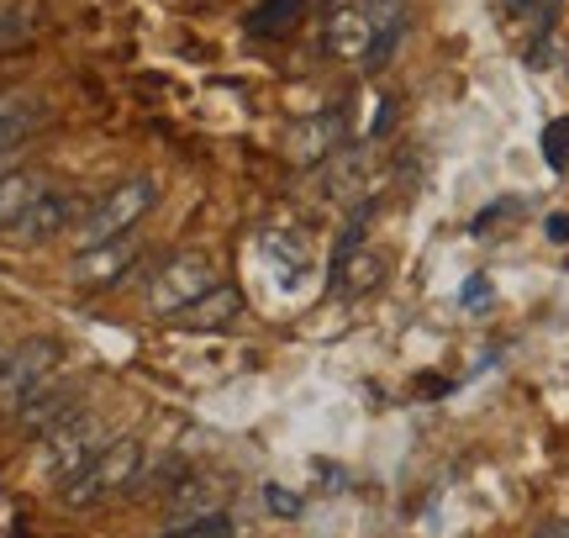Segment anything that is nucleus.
Returning a JSON list of instances; mask_svg holds the SVG:
<instances>
[{"label":"nucleus","mask_w":569,"mask_h":538,"mask_svg":"<svg viewBox=\"0 0 569 538\" xmlns=\"http://www.w3.org/2000/svg\"><path fill=\"white\" fill-rule=\"evenodd\" d=\"M365 11H369V27H375V42L401 38V27H407V0H365Z\"/></svg>","instance_id":"18"},{"label":"nucleus","mask_w":569,"mask_h":538,"mask_svg":"<svg viewBox=\"0 0 569 538\" xmlns=\"http://www.w3.org/2000/svg\"><path fill=\"white\" fill-rule=\"evenodd\" d=\"M217 538H238V534H232V528H227V534H217Z\"/></svg>","instance_id":"25"},{"label":"nucleus","mask_w":569,"mask_h":538,"mask_svg":"<svg viewBox=\"0 0 569 538\" xmlns=\"http://www.w3.org/2000/svg\"><path fill=\"white\" fill-rule=\"evenodd\" d=\"M217 286V269H211V259L196 249L174 253L169 265L153 275V286H148V307L159 311V317H180L190 301H201L206 290Z\"/></svg>","instance_id":"4"},{"label":"nucleus","mask_w":569,"mask_h":538,"mask_svg":"<svg viewBox=\"0 0 569 538\" xmlns=\"http://www.w3.org/2000/svg\"><path fill=\"white\" fill-rule=\"evenodd\" d=\"M327 180H332V186H327V196H332V201H353V196L369 186V159H365V148H348V153L338 148V153L327 159Z\"/></svg>","instance_id":"15"},{"label":"nucleus","mask_w":569,"mask_h":538,"mask_svg":"<svg viewBox=\"0 0 569 538\" xmlns=\"http://www.w3.org/2000/svg\"><path fill=\"white\" fill-rule=\"evenodd\" d=\"M42 190H48V186H42L38 175H27V169H6V175H0V232L17 228L21 211L32 207Z\"/></svg>","instance_id":"14"},{"label":"nucleus","mask_w":569,"mask_h":538,"mask_svg":"<svg viewBox=\"0 0 569 538\" xmlns=\"http://www.w3.org/2000/svg\"><path fill=\"white\" fill-rule=\"evenodd\" d=\"M238 311H243V290L217 280L201 301H190V307L180 311V322H184V328H196V332H222V328H232V322H238Z\"/></svg>","instance_id":"12"},{"label":"nucleus","mask_w":569,"mask_h":538,"mask_svg":"<svg viewBox=\"0 0 569 538\" xmlns=\"http://www.w3.org/2000/svg\"><path fill=\"white\" fill-rule=\"evenodd\" d=\"M322 48L332 59H369L375 48V27H369V11L365 6H332L327 11V27H322Z\"/></svg>","instance_id":"10"},{"label":"nucleus","mask_w":569,"mask_h":538,"mask_svg":"<svg viewBox=\"0 0 569 538\" xmlns=\"http://www.w3.org/2000/svg\"><path fill=\"white\" fill-rule=\"evenodd\" d=\"M543 232H549V243H565V238H569V217H565V211H553L549 222H543Z\"/></svg>","instance_id":"22"},{"label":"nucleus","mask_w":569,"mask_h":538,"mask_svg":"<svg viewBox=\"0 0 569 538\" xmlns=\"http://www.w3.org/2000/svg\"><path fill=\"white\" fill-rule=\"evenodd\" d=\"M306 17V0H264L248 17V38H290Z\"/></svg>","instance_id":"16"},{"label":"nucleus","mask_w":569,"mask_h":538,"mask_svg":"<svg viewBox=\"0 0 569 538\" xmlns=\"http://www.w3.org/2000/svg\"><path fill=\"white\" fill-rule=\"evenodd\" d=\"M153 207H159V186H153L148 175H132V180H122V186H111L101 201L74 222V249L117 243V238H127V232L138 228Z\"/></svg>","instance_id":"1"},{"label":"nucleus","mask_w":569,"mask_h":538,"mask_svg":"<svg viewBox=\"0 0 569 538\" xmlns=\"http://www.w3.org/2000/svg\"><path fill=\"white\" fill-rule=\"evenodd\" d=\"M59 370V343L53 338H27L21 349H11V365L0 375V412L17 417V407L38 391L42 380H53Z\"/></svg>","instance_id":"5"},{"label":"nucleus","mask_w":569,"mask_h":538,"mask_svg":"<svg viewBox=\"0 0 569 538\" xmlns=\"http://www.w3.org/2000/svg\"><path fill=\"white\" fill-rule=\"evenodd\" d=\"M106 444V422L96 412H74V417H63L53 434H42V465H48V476H59V480H69L74 470H84L90 459L101 455Z\"/></svg>","instance_id":"3"},{"label":"nucleus","mask_w":569,"mask_h":538,"mask_svg":"<svg viewBox=\"0 0 569 538\" xmlns=\"http://www.w3.org/2000/svg\"><path fill=\"white\" fill-rule=\"evenodd\" d=\"M138 265V243H127V238H117V243H96V249H74V265H69V280L80 290H106L117 286V280H127V269Z\"/></svg>","instance_id":"8"},{"label":"nucleus","mask_w":569,"mask_h":538,"mask_svg":"<svg viewBox=\"0 0 569 538\" xmlns=\"http://www.w3.org/2000/svg\"><path fill=\"white\" fill-rule=\"evenodd\" d=\"M264 501H269V512H284V518H296V512H301V497H290V491H280V486H269Z\"/></svg>","instance_id":"20"},{"label":"nucleus","mask_w":569,"mask_h":538,"mask_svg":"<svg viewBox=\"0 0 569 538\" xmlns=\"http://www.w3.org/2000/svg\"><path fill=\"white\" fill-rule=\"evenodd\" d=\"M517 6H528V0H517Z\"/></svg>","instance_id":"26"},{"label":"nucleus","mask_w":569,"mask_h":538,"mask_svg":"<svg viewBox=\"0 0 569 538\" xmlns=\"http://www.w3.org/2000/svg\"><path fill=\"white\" fill-rule=\"evenodd\" d=\"M538 538H569V522H543V528H538Z\"/></svg>","instance_id":"23"},{"label":"nucleus","mask_w":569,"mask_h":538,"mask_svg":"<svg viewBox=\"0 0 569 538\" xmlns=\"http://www.w3.org/2000/svg\"><path fill=\"white\" fill-rule=\"evenodd\" d=\"M543 159H549L553 169L569 165V117H559V122L543 132Z\"/></svg>","instance_id":"19"},{"label":"nucleus","mask_w":569,"mask_h":538,"mask_svg":"<svg viewBox=\"0 0 569 538\" xmlns=\"http://www.w3.org/2000/svg\"><path fill=\"white\" fill-rule=\"evenodd\" d=\"M138 476H142V444L138 438H111L84 470H74V476L63 480L59 497H63V507H101V501L132 491Z\"/></svg>","instance_id":"2"},{"label":"nucleus","mask_w":569,"mask_h":538,"mask_svg":"<svg viewBox=\"0 0 569 538\" xmlns=\"http://www.w3.org/2000/svg\"><path fill=\"white\" fill-rule=\"evenodd\" d=\"M227 507V486L211 476H184L169 486V497H163V512L169 522H196V518H211V512H222Z\"/></svg>","instance_id":"11"},{"label":"nucleus","mask_w":569,"mask_h":538,"mask_svg":"<svg viewBox=\"0 0 569 538\" xmlns=\"http://www.w3.org/2000/svg\"><path fill=\"white\" fill-rule=\"evenodd\" d=\"M80 412V386L74 380H42L38 391L17 407V428L21 434H53L63 417Z\"/></svg>","instance_id":"9"},{"label":"nucleus","mask_w":569,"mask_h":538,"mask_svg":"<svg viewBox=\"0 0 569 538\" xmlns=\"http://www.w3.org/2000/svg\"><path fill=\"white\" fill-rule=\"evenodd\" d=\"M284 159L296 169H317L327 165L338 148H343V111H327V117H306V122L284 127Z\"/></svg>","instance_id":"7"},{"label":"nucleus","mask_w":569,"mask_h":538,"mask_svg":"<svg viewBox=\"0 0 569 538\" xmlns=\"http://www.w3.org/2000/svg\"><path fill=\"white\" fill-rule=\"evenodd\" d=\"M80 217H84L80 196H69V190H42L38 201L21 211V222L11 228V238L27 243V249H38V243H53V238H63V232H74Z\"/></svg>","instance_id":"6"},{"label":"nucleus","mask_w":569,"mask_h":538,"mask_svg":"<svg viewBox=\"0 0 569 538\" xmlns=\"http://www.w3.org/2000/svg\"><path fill=\"white\" fill-rule=\"evenodd\" d=\"M486 301H490V286L480 280V275H475V280L465 286V307H486Z\"/></svg>","instance_id":"21"},{"label":"nucleus","mask_w":569,"mask_h":538,"mask_svg":"<svg viewBox=\"0 0 569 538\" xmlns=\"http://www.w3.org/2000/svg\"><path fill=\"white\" fill-rule=\"evenodd\" d=\"M6 365H11V349H6V343H0V375H6Z\"/></svg>","instance_id":"24"},{"label":"nucleus","mask_w":569,"mask_h":538,"mask_svg":"<svg viewBox=\"0 0 569 538\" xmlns=\"http://www.w3.org/2000/svg\"><path fill=\"white\" fill-rule=\"evenodd\" d=\"M380 275H386V259H380V253L353 249L332 265V290H338V296H365L369 286H380Z\"/></svg>","instance_id":"13"},{"label":"nucleus","mask_w":569,"mask_h":538,"mask_svg":"<svg viewBox=\"0 0 569 538\" xmlns=\"http://www.w3.org/2000/svg\"><path fill=\"white\" fill-rule=\"evenodd\" d=\"M42 122V106H11L0 101V159H11L21 143H27V132Z\"/></svg>","instance_id":"17"}]
</instances>
